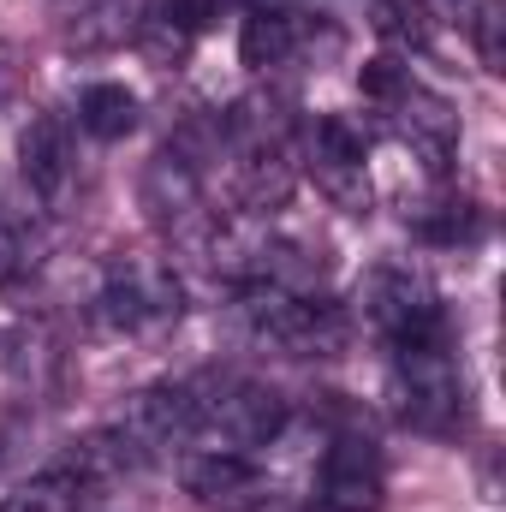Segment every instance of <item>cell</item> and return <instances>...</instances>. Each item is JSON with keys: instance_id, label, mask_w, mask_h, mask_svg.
Masks as SVG:
<instances>
[{"instance_id": "5", "label": "cell", "mask_w": 506, "mask_h": 512, "mask_svg": "<svg viewBox=\"0 0 506 512\" xmlns=\"http://www.w3.org/2000/svg\"><path fill=\"white\" fill-rule=\"evenodd\" d=\"M322 512H376L381 507V453L370 435H340L322 453Z\"/></svg>"}, {"instance_id": "15", "label": "cell", "mask_w": 506, "mask_h": 512, "mask_svg": "<svg viewBox=\"0 0 506 512\" xmlns=\"http://www.w3.org/2000/svg\"><path fill=\"white\" fill-rule=\"evenodd\" d=\"M405 84H411V72H405V66H393V60H370V66L358 72V90H364L370 102H393Z\"/></svg>"}, {"instance_id": "11", "label": "cell", "mask_w": 506, "mask_h": 512, "mask_svg": "<svg viewBox=\"0 0 506 512\" xmlns=\"http://www.w3.org/2000/svg\"><path fill=\"white\" fill-rule=\"evenodd\" d=\"M304 42V18L286 12V6H251L245 24H239V60L251 72H268V66H286Z\"/></svg>"}, {"instance_id": "16", "label": "cell", "mask_w": 506, "mask_h": 512, "mask_svg": "<svg viewBox=\"0 0 506 512\" xmlns=\"http://www.w3.org/2000/svg\"><path fill=\"white\" fill-rule=\"evenodd\" d=\"M78 512H149V501H137V495H84Z\"/></svg>"}, {"instance_id": "3", "label": "cell", "mask_w": 506, "mask_h": 512, "mask_svg": "<svg viewBox=\"0 0 506 512\" xmlns=\"http://www.w3.org/2000/svg\"><path fill=\"white\" fill-rule=\"evenodd\" d=\"M364 322L376 328L387 346H411V340H435L447 334V310L435 298V286L411 268V262H387L364 280Z\"/></svg>"}, {"instance_id": "7", "label": "cell", "mask_w": 506, "mask_h": 512, "mask_svg": "<svg viewBox=\"0 0 506 512\" xmlns=\"http://www.w3.org/2000/svg\"><path fill=\"white\" fill-rule=\"evenodd\" d=\"M310 161H316V173L328 179V191L340 197V203H352V209H364V131L352 126V120H340V114H322L316 126H310Z\"/></svg>"}, {"instance_id": "4", "label": "cell", "mask_w": 506, "mask_h": 512, "mask_svg": "<svg viewBox=\"0 0 506 512\" xmlns=\"http://www.w3.org/2000/svg\"><path fill=\"white\" fill-rule=\"evenodd\" d=\"M96 316L120 334H149L179 322V280L167 262H114L102 292H96Z\"/></svg>"}, {"instance_id": "10", "label": "cell", "mask_w": 506, "mask_h": 512, "mask_svg": "<svg viewBox=\"0 0 506 512\" xmlns=\"http://www.w3.org/2000/svg\"><path fill=\"white\" fill-rule=\"evenodd\" d=\"M203 12H209V0H143L131 42H137L155 66H173V60H185V48L197 42Z\"/></svg>"}, {"instance_id": "2", "label": "cell", "mask_w": 506, "mask_h": 512, "mask_svg": "<svg viewBox=\"0 0 506 512\" xmlns=\"http://www.w3.org/2000/svg\"><path fill=\"white\" fill-rule=\"evenodd\" d=\"M286 423V399L262 382H197V441L251 453Z\"/></svg>"}, {"instance_id": "6", "label": "cell", "mask_w": 506, "mask_h": 512, "mask_svg": "<svg viewBox=\"0 0 506 512\" xmlns=\"http://www.w3.org/2000/svg\"><path fill=\"white\" fill-rule=\"evenodd\" d=\"M149 221L161 233H185L197 215H203V173L185 149H161L149 167H143V185H137Z\"/></svg>"}, {"instance_id": "17", "label": "cell", "mask_w": 506, "mask_h": 512, "mask_svg": "<svg viewBox=\"0 0 506 512\" xmlns=\"http://www.w3.org/2000/svg\"><path fill=\"white\" fill-rule=\"evenodd\" d=\"M209 6H262V0H209Z\"/></svg>"}, {"instance_id": "13", "label": "cell", "mask_w": 506, "mask_h": 512, "mask_svg": "<svg viewBox=\"0 0 506 512\" xmlns=\"http://www.w3.org/2000/svg\"><path fill=\"white\" fill-rule=\"evenodd\" d=\"M78 126L90 137H102V143H120L137 126V96L126 84H90L84 102H78Z\"/></svg>"}, {"instance_id": "14", "label": "cell", "mask_w": 506, "mask_h": 512, "mask_svg": "<svg viewBox=\"0 0 506 512\" xmlns=\"http://www.w3.org/2000/svg\"><path fill=\"white\" fill-rule=\"evenodd\" d=\"M376 30L399 36V42H417L423 36V6L417 0H376Z\"/></svg>"}, {"instance_id": "8", "label": "cell", "mask_w": 506, "mask_h": 512, "mask_svg": "<svg viewBox=\"0 0 506 512\" xmlns=\"http://www.w3.org/2000/svg\"><path fill=\"white\" fill-rule=\"evenodd\" d=\"M18 173H24V185L42 203H54L66 191V179H72V137H66V126L54 114H30V126L18 131Z\"/></svg>"}, {"instance_id": "1", "label": "cell", "mask_w": 506, "mask_h": 512, "mask_svg": "<svg viewBox=\"0 0 506 512\" xmlns=\"http://www.w3.org/2000/svg\"><path fill=\"white\" fill-rule=\"evenodd\" d=\"M399 364H393V382H399V405L417 429H459L465 417V376H459V358H453V334H435V340H411V346H393Z\"/></svg>"}, {"instance_id": "12", "label": "cell", "mask_w": 506, "mask_h": 512, "mask_svg": "<svg viewBox=\"0 0 506 512\" xmlns=\"http://www.w3.org/2000/svg\"><path fill=\"white\" fill-rule=\"evenodd\" d=\"M90 495V483L60 459V465H48V471H36L30 483H18L6 501H0V512H78V501Z\"/></svg>"}, {"instance_id": "9", "label": "cell", "mask_w": 506, "mask_h": 512, "mask_svg": "<svg viewBox=\"0 0 506 512\" xmlns=\"http://www.w3.org/2000/svg\"><path fill=\"white\" fill-rule=\"evenodd\" d=\"M179 477H185V495H197L203 507H239V501H251L256 489H262L251 453H233V447H203V453H191Z\"/></svg>"}]
</instances>
